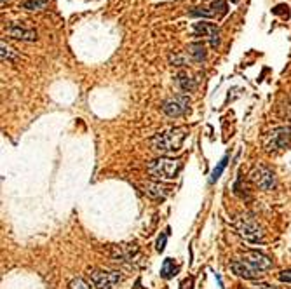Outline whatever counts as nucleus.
<instances>
[{
  "mask_svg": "<svg viewBox=\"0 0 291 289\" xmlns=\"http://www.w3.org/2000/svg\"><path fill=\"white\" fill-rule=\"evenodd\" d=\"M230 268L236 275L244 279H258L272 268V260L258 251H248L241 258L230 262Z\"/></svg>",
  "mask_w": 291,
  "mask_h": 289,
  "instance_id": "1",
  "label": "nucleus"
},
{
  "mask_svg": "<svg viewBox=\"0 0 291 289\" xmlns=\"http://www.w3.org/2000/svg\"><path fill=\"white\" fill-rule=\"evenodd\" d=\"M187 134H188L187 127H171L162 133H157L150 140L152 150L159 153H164V155L178 152V150H182V145L183 141H185Z\"/></svg>",
  "mask_w": 291,
  "mask_h": 289,
  "instance_id": "2",
  "label": "nucleus"
},
{
  "mask_svg": "<svg viewBox=\"0 0 291 289\" xmlns=\"http://www.w3.org/2000/svg\"><path fill=\"white\" fill-rule=\"evenodd\" d=\"M147 171L152 178H157V180H174L180 173V162L174 158L161 157L149 162Z\"/></svg>",
  "mask_w": 291,
  "mask_h": 289,
  "instance_id": "3",
  "label": "nucleus"
},
{
  "mask_svg": "<svg viewBox=\"0 0 291 289\" xmlns=\"http://www.w3.org/2000/svg\"><path fill=\"white\" fill-rule=\"evenodd\" d=\"M236 229L244 241L253 242V244H258L264 241V229H261L260 223H258L253 216H249V214H244V216H241L237 219Z\"/></svg>",
  "mask_w": 291,
  "mask_h": 289,
  "instance_id": "4",
  "label": "nucleus"
},
{
  "mask_svg": "<svg viewBox=\"0 0 291 289\" xmlns=\"http://www.w3.org/2000/svg\"><path fill=\"white\" fill-rule=\"evenodd\" d=\"M291 141V127L289 125H282V127H276L267 136L264 138V146L267 152H276V150L286 148Z\"/></svg>",
  "mask_w": 291,
  "mask_h": 289,
  "instance_id": "5",
  "label": "nucleus"
},
{
  "mask_svg": "<svg viewBox=\"0 0 291 289\" xmlns=\"http://www.w3.org/2000/svg\"><path fill=\"white\" fill-rule=\"evenodd\" d=\"M190 108V98L187 94H176L162 103V112L167 117H182Z\"/></svg>",
  "mask_w": 291,
  "mask_h": 289,
  "instance_id": "6",
  "label": "nucleus"
},
{
  "mask_svg": "<svg viewBox=\"0 0 291 289\" xmlns=\"http://www.w3.org/2000/svg\"><path fill=\"white\" fill-rule=\"evenodd\" d=\"M249 180L255 183L258 188L265 190V192H269V190H272L276 186V176L265 166H255L251 173H249Z\"/></svg>",
  "mask_w": 291,
  "mask_h": 289,
  "instance_id": "7",
  "label": "nucleus"
},
{
  "mask_svg": "<svg viewBox=\"0 0 291 289\" xmlns=\"http://www.w3.org/2000/svg\"><path fill=\"white\" fill-rule=\"evenodd\" d=\"M91 280L96 289H115V286L122 280L119 272H106V270H94L91 274Z\"/></svg>",
  "mask_w": 291,
  "mask_h": 289,
  "instance_id": "8",
  "label": "nucleus"
},
{
  "mask_svg": "<svg viewBox=\"0 0 291 289\" xmlns=\"http://www.w3.org/2000/svg\"><path fill=\"white\" fill-rule=\"evenodd\" d=\"M194 35L195 37H208L213 49H218L220 46V30L216 24L211 23H195L194 24Z\"/></svg>",
  "mask_w": 291,
  "mask_h": 289,
  "instance_id": "9",
  "label": "nucleus"
},
{
  "mask_svg": "<svg viewBox=\"0 0 291 289\" xmlns=\"http://www.w3.org/2000/svg\"><path fill=\"white\" fill-rule=\"evenodd\" d=\"M7 35L12 37V39L23 40V42H35L37 40V31L30 30V28H24L18 23H12L9 28H7Z\"/></svg>",
  "mask_w": 291,
  "mask_h": 289,
  "instance_id": "10",
  "label": "nucleus"
},
{
  "mask_svg": "<svg viewBox=\"0 0 291 289\" xmlns=\"http://www.w3.org/2000/svg\"><path fill=\"white\" fill-rule=\"evenodd\" d=\"M143 192H145V195H149L150 199L164 201V199L169 195V188L161 185V183H145V185H143Z\"/></svg>",
  "mask_w": 291,
  "mask_h": 289,
  "instance_id": "11",
  "label": "nucleus"
},
{
  "mask_svg": "<svg viewBox=\"0 0 291 289\" xmlns=\"http://www.w3.org/2000/svg\"><path fill=\"white\" fill-rule=\"evenodd\" d=\"M206 47H204L202 42H194L187 47V56L190 61H195V63H202L206 59Z\"/></svg>",
  "mask_w": 291,
  "mask_h": 289,
  "instance_id": "12",
  "label": "nucleus"
},
{
  "mask_svg": "<svg viewBox=\"0 0 291 289\" xmlns=\"http://www.w3.org/2000/svg\"><path fill=\"white\" fill-rule=\"evenodd\" d=\"M176 84H178V87L182 89L183 92H192L195 87H197V82H195V79H192L188 73L182 72L176 75Z\"/></svg>",
  "mask_w": 291,
  "mask_h": 289,
  "instance_id": "13",
  "label": "nucleus"
},
{
  "mask_svg": "<svg viewBox=\"0 0 291 289\" xmlns=\"http://www.w3.org/2000/svg\"><path fill=\"white\" fill-rule=\"evenodd\" d=\"M178 272V267L174 265V262L171 258H166L161 267V277L162 279H171Z\"/></svg>",
  "mask_w": 291,
  "mask_h": 289,
  "instance_id": "14",
  "label": "nucleus"
},
{
  "mask_svg": "<svg viewBox=\"0 0 291 289\" xmlns=\"http://www.w3.org/2000/svg\"><path fill=\"white\" fill-rule=\"evenodd\" d=\"M49 4V0H26L23 4V9H28V11H42L46 9Z\"/></svg>",
  "mask_w": 291,
  "mask_h": 289,
  "instance_id": "15",
  "label": "nucleus"
},
{
  "mask_svg": "<svg viewBox=\"0 0 291 289\" xmlns=\"http://www.w3.org/2000/svg\"><path fill=\"white\" fill-rule=\"evenodd\" d=\"M227 160H228V157L225 155L223 158H221V160L218 162V166H216L215 169H213V173H211V183H215L216 180H218V178L221 176V173H223V169L227 168Z\"/></svg>",
  "mask_w": 291,
  "mask_h": 289,
  "instance_id": "16",
  "label": "nucleus"
},
{
  "mask_svg": "<svg viewBox=\"0 0 291 289\" xmlns=\"http://www.w3.org/2000/svg\"><path fill=\"white\" fill-rule=\"evenodd\" d=\"M213 14L215 12L204 9V7H194L192 11H188V16H192V18H211Z\"/></svg>",
  "mask_w": 291,
  "mask_h": 289,
  "instance_id": "17",
  "label": "nucleus"
},
{
  "mask_svg": "<svg viewBox=\"0 0 291 289\" xmlns=\"http://www.w3.org/2000/svg\"><path fill=\"white\" fill-rule=\"evenodd\" d=\"M2 52H0V54H2V61H14L16 58H18V54H16L14 52V49L12 47H9V46H6V42H2Z\"/></svg>",
  "mask_w": 291,
  "mask_h": 289,
  "instance_id": "18",
  "label": "nucleus"
},
{
  "mask_svg": "<svg viewBox=\"0 0 291 289\" xmlns=\"http://www.w3.org/2000/svg\"><path fill=\"white\" fill-rule=\"evenodd\" d=\"M211 9L213 12H218V14H227V2L225 0H215Z\"/></svg>",
  "mask_w": 291,
  "mask_h": 289,
  "instance_id": "19",
  "label": "nucleus"
},
{
  "mask_svg": "<svg viewBox=\"0 0 291 289\" xmlns=\"http://www.w3.org/2000/svg\"><path fill=\"white\" fill-rule=\"evenodd\" d=\"M167 237H169V229H167L166 232H162V234L159 235V239H157V251H159V253H162V251H164V247H166V241H167Z\"/></svg>",
  "mask_w": 291,
  "mask_h": 289,
  "instance_id": "20",
  "label": "nucleus"
},
{
  "mask_svg": "<svg viewBox=\"0 0 291 289\" xmlns=\"http://www.w3.org/2000/svg\"><path fill=\"white\" fill-rule=\"evenodd\" d=\"M70 289H91L84 279H73L70 282Z\"/></svg>",
  "mask_w": 291,
  "mask_h": 289,
  "instance_id": "21",
  "label": "nucleus"
},
{
  "mask_svg": "<svg viewBox=\"0 0 291 289\" xmlns=\"http://www.w3.org/2000/svg\"><path fill=\"white\" fill-rule=\"evenodd\" d=\"M171 63H173V67H183V65H187V56L185 54L171 56Z\"/></svg>",
  "mask_w": 291,
  "mask_h": 289,
  "instance_id": "22",
  "label": "nucleus"
},
{
  "mask_svg": "<svg viewBox=\"0 0 291 289\" xmlns=\"http://www.w3.org/2000/svg\"><path fill=\"white\" fill-rule=\"evenodd\" d=\"M279 280H281V282H291V268H289V270H282L281 272Z\"/></svg>",
  "mask_w": 291,
  "mask_h": 289,
  "instance_id": "23",
  "label": "nucleus"
},
{
  "mask_svg": "<svg viewBox=\"0 0 291 289\" xmlns=\"http://www.w3.org/2000/svg\"><path fill=\"white\" fill-rule=\"evenodd\" d=\"M249 289H276L274 286H269V284H258V286H253Z\"/></svg>",
  "mask_w": 291,
  "mask_h": 289,
  "instance_id": "24",
  "label": "nucleus"
},
{
  "mask_svg": "<svg viewBox=\"0 0 291 289\" xmlns=\"http://www.w3.org/2000/svg\"><path fill=\"white\" fill-rule=\"evenodd\" d=\"M289 110H291V103H289Z\"/></svg>",
  "mask_w": 291,
  "mask_h": 289,
  "instance_id": "25",
  "label": "nucleus"
}]
</instances>
